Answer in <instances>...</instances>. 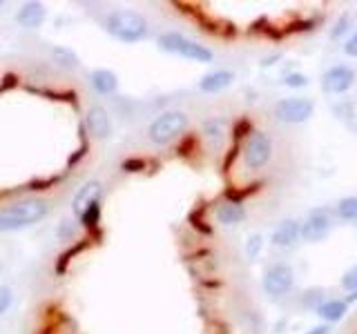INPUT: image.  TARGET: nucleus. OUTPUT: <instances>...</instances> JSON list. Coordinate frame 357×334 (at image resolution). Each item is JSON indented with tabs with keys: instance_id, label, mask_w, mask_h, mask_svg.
Returning <instances> with one entry per match:
<instances>
[{
	"instance_id": "nucleus-1",
	"label": "nucleus",
	"mask_w": 357,
	"mask_h": 334,
	"mask_svg": "<svg viewBox=\"0 0 357 334\" xmlns=\"http://www.w3.org/2000/svg\"><path fill=\"white\" fill-rule=\"evenodd\" d=\"M50 205L43 198H27L0 209V232H16L40 223L47 216Z\"/></svg>"
},
{
	"instance_id": "nucleus-2",
	"label": "nucleus",
	"mask_w": 357,
	"mask_h": 334,
	"mask_svg": "<svg viewBox=\"0 0 357 334\" xmlns=\"http://www.w3.org/2000/svg\"><path fill=\"white\" fill-rule=\"evenodd\" d=\"M105 29L121 42H139L148 36V20L137 11L119 9L107 16Z\"/></svg>"
},
{
	"instance_id": "nucleus-3",
	"label": "nucleus",
	"mask_w": 357,
	"mask_h": 334,
	"mask_svg": "<svg viewBox=\"0 0 357 334\" xmlns=\"http://www.w3.org/2000/svg\"><path fill=\"white\" fill-rule=\"evenodd\" d=\"M159 47L163 51L183 56V58L197 61V63H212V58H215V54H212L206 47V45H199V42L181 36V33H174V31L161 33V36H159Z\"/></svg>"
},
{
	"instance_id": "nucleus-4",
	"label": "nucleus",
	"mask_w": 357,
	"mask_h": 334,
	"mask_svg": "<svg viewBox=\"0 0 357 334\" xmlns=\"http://www.w3.org/2000/svg\"><path fill=\"white\" fill-rule=\"evenodd\" d=\"M188 127V116L183 111H165V114L156 116L148 129V136L156 145H165L174 141L178 134H183Z\"/></svg>"
},
{
	"instance_id": "nucleus-5",
	"label": "nucleus",
	"mask_w": 357,
	"mask_h": 334,
	"mask_svg": "<svg viewBox=\"0 0 357 334\" xmlns=\"http://www.w3.org/2000/svg\"><path fill=\"white\" fill-rule=\"evenodd\" d=\"M273 156V138L266 132H255L250 134L248 143L243 148V163L250 170H259Z\"/></svg>"
},
{
	"instance_id": "nucleus-6",
	"label": "nucleus",
	"mask_w": 357,
	"mask_h": 334,
	"mask_svg": "<svg viewBox=\"0 0 357 334\" xmlns=\"http://www.w3.org/2000/svg\"><path fill=\"white\" fill-rule=\"evenodd\" d=\"M312 111H315V103H312L310 98H301V96L284 98L275 105L277 120L290 122V125H297V122L308 120L312 116Z\"/></svg>"
},
{
	"instance_id": "nucleus-7",
	"label": "nucleus",
	"mask_w": 357,
	"mask_h": 334,
	"mask_svg": "<svg viewBox=\"0 0 357 334\" xmlns=\"http://www.w3.org/2000/svg\"><path fill=\"white\" fill-rule=\"evenodd\" d=\"M293 283H295L293 267L286 263H275L264 274V289L271 296H284L293 287Z\"/></svg>"
},
{
	"instance_id": "nucleus-8",
	"label": "nucleus",
	"mask_w": 357,
	"mask_h": 334,
	"mask_svg": "<svg viewBox=\"0 0 357 334\" xmlns=\"http://www.w3.org/2000/svg\"><path fill=\"white\" fill-rule=\"evenodd\" d=\"M355 83V72L346 65H335L321 76V89L326 94H344Z\"/></svg>"
},
{
	"instance_id": "nucleus-9",
	"label": "nucleus",
	"mask_w": 357,
	"mask_h": 334,
	"mask_svg": "<svg viewBox=\"0 0 357 334\" xmlns=\"http://www.w3.org/2000/svg\"><path fill=\"white\" fill-rule=\"evenodd\" d=\"M331 230H333V221L328 216V212H324V209L310 212L308 218L301 223V237L310 243L324 241L331 234Z\"/></svg>"
},
{
	"instance_id": "nucleus-10",
	"label": "nucleus",
	"mask_w": 357,
	"mask_h": 334,
	"mask_svg": "<svg viewBox=\"0 0 357 334\" xmlns=\"http://www.w3.org/2000/svg\"><path fill=\"white\" fill-rule=\"evenodd\" d=\"M301 239H304L301 237V223L295 218L282 221L273 230V245H277V248H295Z\"/></svg>"
},
{
	"instance_id": "nucleus-11",
	"label": "nucleus",
	"mask_w": 357,
	"mask_h": 334,
	"mask_svg": "<svg viewBox=\"0 0 357 334\" xmlns=\"http://www.w3.org/2000/svg\"><path fill=\"white\" fill-rule=\"evenodd\" d=\"M100 192H103V187H100L98 181H87L81 189H78V194H76L74 200H72L74 214H76L78 218H81L89 207H92L94 203H98Z\"/></svg>"
},
{
	"instance_id": "nucleus-12",
	"label": "nucleus",
	"mask_w": 357,
	"mask_h": 334,
	"mask_svg": "<svg viewBox=\"0 0 357 334\" xmlns=\"http://www.w3.org/2000/svg\"><path fill=\"white\" fill-rule=\"evenodd\" d=\"M85 122H87V129L92 134L94 138H107L112 134V120H109V114L105 107L100 105H94L89 107L87 116H85Z\"/></svg>"
},
{
	"instance_id": "nucleus-13",
	"label": "nucleus",
	"mask_w": 357,
	"mask_h": 334,
	"mask_svg": "<svg viewBox=\"0 0 357 334\" xmlns=\"http://www.w3.org/2000/svg\"><path fill=\"white\" fill-rule=\"evenodd\" d=\"M234 81V74L228 70H217V72H210L199 81V89L201 92H208V94H217L221 89L230 87Z\"/></svg>"
},
{
	"instance_id": "nucleus-14",
	"label": "nucleus",
	"mask_w": 357,
	"mask_h": 334,
	"mask_svg": "<svg viewBox=\"0 0 357 334\" xmlns=\"http://www.w3.org/2000/svg\"><path fill=\"white\" fill-rule=\"evenodd\" d=\"M45 20V7L40 3H27L22 5L20 11L16 14V22L25 29H36L43 25Z\"/></svg>"
},
{
	"instance_id": "nucleus-15",
	"label": "nucleus",
	"mask_w": 357,
	"mask_h": 334,
	"mask_svg": "<svg viewBox=\"0 0 357 334\" xmlns=\"http://www.w3.org/2000/svg\"><path fill=\"white\" fill-rule=\"evenodd\" d=\"M92 87L103 96L114 94L119 89V78L109 70H96V72H92Z\"/></svg>"
},
{
	"instance_id": "nucleus-16",
	"label": "nucleus",
	"mask_w": 357,
	"mask_h": 334,
	"mask_svg": "<svg viewBox=\"0 0 357 334\" xmlns=\"http://www.w3.org/2000/svg\"><path fill=\"white\" fill-rule=\"evenodd\" d=\"M346 310H349V303H346V301L333 299V301H324V303L317 305V315H319V319H324V321L335 323V321L344 319Z\"/></svg>"
},
{
	"instance_id": "nucleus-17",
	"label": "nucleus",
	"mask_w": 357,
	"mask_h": 334,
	"mask_svg": "<svg viewBox=\"0 0 357 334\" xmlns=\"http://www.w3.org/2000/svg\"><path fill=\"white\" fill-rule=\"evenodd\" d=\"M217 218L223 225H237L245 218V209L239 203H223L217 207Z\"/></svg>"
},
{
	"instance_id": "nucleus-18",
	"label": "nucleus",
	"mask_w": 357,
	"mask_h": 334,
	"mask_svg": "<svg viewBox=\"0 0 357 334\" xmlns=\"http://www.w3.org/2000/svg\"><path fill=\"white\" fill-rule=\"evenodd\" d=\"M50 58L59 67H63V70H76L78 67V56L67 47H52Z\"/></svg>"
},
{
	"instance_id": "nucleus-19",
	"label": "nucleus",
	"mask_w": 357,
	"mask_h": 334,
	"mask_svg": "<svg viewBox=\"0 0 357 334\" xmlns=\"http://www.w3.org/2000/svg\"><path fill=\"white\" fill-rule=\"evenodd\" d=\"M337 214L344 221H357V196L342 198L337 203Z\"/></svg>"
},
{
	"instance_id": "nucleus-20",
	"label": "nucleus",
	"mask_w": 357,
	"mask_h": 334,
	"mask_svg": "<svg viewBox=\"0 0 357 334\" xmlns=\"http://www.w3.org/2000/svg\"><path fill=\"white\" fill-rule=\"evenodd\" d=\"M98 218H100V205L98 203H94L92 207H89L85 214L81 216V221H83V225L85 228H94L96 223H98Z\"/></svg>"
},
{
	"instance_id": "nucleus-21",
	"label": "nucleus",
	"mask_w": 357,
	"mask_h": 334,
	"mask_svg": "<svg viewBox=\"0 0 357 334\" xmlns=\"http://www.w3.org/2000/svg\"><path fill=\"white\" fill-rule=\"evenodd\" d=\"M11 301H14V292L7 285H0V317L11 308Z\"/></svg>"
},
{
	"instance_id": "nucleus-22",
	"label": "nucleus",
	"mask_w": 357,
	"mask_h": 334,
	"mask_svg": "<svg viewBox=\"0 0 357 334\" xmlns=\"http://www.w3.org/2000/svg\"><path fill=\"white\" fill-rule=\"evenodd\" d=\"M342 287L344 289H351V292H357V265L351 267L349 272H344V276H342Z\"/></svg>"
},
{
	"instance_id": "nucleus-23",
	"label": "nucleus",
	"mask_w": 357,
	"mask_h": 334,
	"mask_svg": "<svg viewBox=\"0 0 357 334\" xmlns=\"http://www.w3.org/2000/svg\"><path fill=\"white\" fill-rule=\"evenodd\" d=\"M284 85H288V87H306V85H308V76L299 74V72L288 74V76L284 78Z\"/></svg>"
},
{
	"instance_id": "nucleus-24",
	"label": "nucleus",
	"mask_w": 357,
	"mask_h": 334,
	"mask_svg": "<svg viewBox=\"0 0 357 334\" xmlns=\"http://www.w3.org/2000/svg\"><path fill=\"white\" fill-rule=\"evenodd\" d=\"M344 51H346V56H353V58H357V31L344 42Z\"/></svg>"
},
{
	"instance_id": "nucleus-25",
	"label": "nucleus",
	"mask_w": 357,
	"mask_h": 334,
	"mask_svg": "<svg viewBox=\"0 0 357 334\" xmlns=\"http://www.w3.org/2000/svg\"><path fill=\"white\" fill-rule=\"evenodd\" d=\"M123 170L139 172V170H143V161H126V163H123Z\"/></svg>"
},
{
	"instance_id": "nucleus-26",
	"label": "nucleus",
	"mask_w": 357,
	"mask_h": 334,
	"mask_svg": "<svg viewBox=\"0 0 357 334\" xmlns=\"http://www.w3.org/2000/svg\"><path fill=\"white\" fill-rule=\"evenodd\" d=\"M259 248H261V237H252L250 239V245H248V254L259 252Z\"/></svg>"
},
{
	"instance_id": "nucleus-27",
	"label": "nucleus",
	"mask_w": 357,
	"mask_h": 334,
	"mask_svg": "<svg viewBox=\"0 0 357 334\" xmlns=\"http://www.w3.org/2000/svg\"><path fill=\"white\" fill-rule=\"evenodd\" d=\"M308 334H328V328H324V326H319V328H312Z\"/></svg>"
}]
</instances>
